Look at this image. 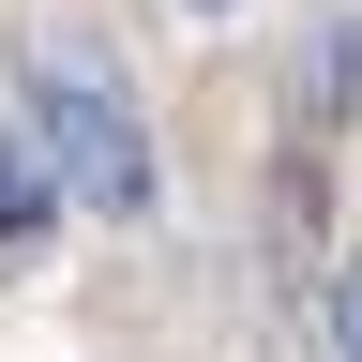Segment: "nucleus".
Here are the masks:
<instances>
[{"instance_id": "1", "label": "nucleus", "mask_w": 362, "mask_h": 362, "mask_svg": "<svg viewBox=\"0 0 362 362\" xmlns=\"http://www.w3.org/2000/svg\"><path fill=\"white\" fill-rule=\"evenodd\" d=\"M30 136H45V166H61L76 211H151V136H136L121 76L90 45H61V30L30 45Z\"/></svg>"}, {"instance_id": "2", "label": "nucleus", "mask_w": 362, "mask_h": 362, "mask_svg": "<svg viewBox=\"0 0 362 362\" xmlns=\"http://www.w3.org/2000/svg\"><path fill=\"white\" fill-rule=\"evenodd\" d=\"M45 211H61V166H45V136H30V121H0V242H30Z\"/></svg>"}, {"instance_id": "3", "label": "nucleus", "mask_w": 362, "mask_h": 362, "mask_svg": "<svg viewBox=\"0 0 362 362\" xmlns=\"http://www.w3.org/2000/svg\"><path fill=\"white\" fill-rule=\"evenodd\" d=\"M332 362H362V257H332Z\"/></svg>"}, {"instance_id": "4", "label": "nucleus", "mask_w": 362, "mask_h": 362, "mask_svg": "<svg viewBox=\"0 0 362 362\" xmlns=\"http://www.w3.org/2000/svg\"><path fill=\"white\" fill-rule=\"evenodd\" d=\"M197 16H226V0H197Z\"/></svg>"}]
</instances>
